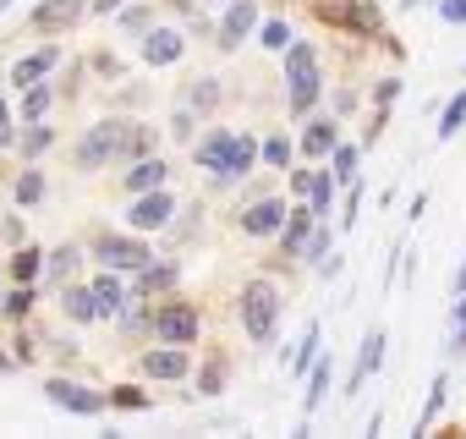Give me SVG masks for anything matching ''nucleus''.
I'll use <instances>...</instances> for the list:
<instances>
[{
	"instance_id": "obj_1",
	"label": "nucleus",
	"mask_w": 466,
	"mask_h": 439,
	"mask_svg": "<svg viewBox=\"0 0 466 439\" xmlns=\"http://www.w3.org/2000/svg\"><path fill=\"white\" fill-rule=\"evenodd\" d=\"M148 148H154V132H148V127L110 116V121H99V127L83 132V143H77V165H83V170H105V165H116V159L132 165V159H143Z\"/></svg>"
},
{
	"instance_id": "obj_2",
	"label": "nucleus",
	"mask_w": 466,
	"mask_h": 439,
	"mask_svg": "<svg viewBox=\"0 0 466 439\" xmlns=\"http://www.w3.org/2000/svg\"><path fill=\"white\" fill-rule=\"evenodd\" d=\"M237 313H242L248 341H253V346H269L275 330H280V286H275V281H248Z\"/></svg>"
},
{
	"instance_id": "obj_3",
	"label": "nucleus",
	"mask_w": 466,
	"mask_h": 439,
	"mask_svg": "<svg viewBox=\"0 0 466 439\" xmlns=\"http://www.w3.org/2000/svg\"><path fill=\"white\" fill-rule=\"evenodd\" d=\"M286 83H291V116H308L319 105V56H313V45H286Z\"/></svg>"
},
{
	"instance_id": "obj_4",
	"label": "nucleus",
	"mask_w": 466,
	"mask_h": 439,
	"mask_svg": "<svg viewBox=\"0 0 466 439\" xmlns=\"http://www.w3.org/2000/svg\"><path fill=\"white\" fill-rule=\"evenodd\" d=\"M94 259L105 264V270H116V275H137L154 253L143 248V242H132V237H116V231H105V237H94Z\"/></svg>"
},
{
	"instance_id": "obj_5",
	"label": "nucleus",
	"mask_w": 466,
	"mask_h": 439,
	"mask_svg": "<svg viewBox=\"0 0 466 439\" xmlns=\"http://www.w3.org/2000/svg\"><path fill=\"white\" fill-rule=\"evenodd\" d=\"M198 313L187 308V302H159V313H154V335L165 341V346H192L198 341Z\"/></svg>"
},
{
	"instance_id": "obj_6",
	"label": "nucleus",
	"mask_w": 466,
	"mask_h": 439,
	"mask_svg": "<svg viewBox=\"0 0 466 439\" xmlns=\"http://www.w3.org/2000/svg\"><path fill=\"white\" fill-rule=\"evenodd\" d=\"M45 395H50L61 412H77V417L105 412V395H99V390H88V384H77V379H45Z\"/></svg>"
},
{
	"instance_id": "obj_7",
	"label": "nucleus",
	"mask_w": 466,
	"mask_h": 439,
	"mask_svg": "<svg viewBox=\"0 0 466 439\" xmlns=\"http://www.w3.org/2000/svg\"><path fill=\"white\" fill-rule=\"evenodd\" d=\"M170 214H176V198H170L165 187H148V192H132V214H127V220H132V226H137V231H159V226H165V220H170Z\"/></svg>"
},
{
	"instance_id": "obj_8",
	"label": "nucleus",
	"mask_w": 466,
	"mask_h": 439,
	"mask_svg": "<svg viewBox=\"0 0 466 439\" xmlns=\"http://www.w3.org/2000/svg\"><path fill=\"white\" fill-rule=\"evenodd\" d=\"M258 28V6H253V0H230V6H225V17H219V34H214V45L219 50H237L248 34Z\"/></svg>"
},
{
	"instance_id": "obj_9",
	"label": "nucleus",
	"mask_w": 466,
	"mask_h": 439,
	"mask_svg": "<svg viewBox=\"0 0 466 439\" xmlns=\"http://www.w3.org/2000/svg\"><path fill=\"white\" fill-rule=\"evenodd\" d=\"M83 12H88V0H39V6H34V28L39 34H66V28L83 23Z\"/></svg>"
},
{
	"instance_id": "obj_10",
	"label": "nucleus",
	"mask_w": 466,
	"mask_h": 439,
	"mask_svg": "<svg viewBox=\"0 0 466 439\" xmlns=\"http://www.w3.org/2000/svg\"><path fill=\"white\" fill-rule=\"evenodd\" d=\"M237 226H242L248 237H275V231L286 226V198H258V203H248Z\"/></svg>"
},
{
	"instance_id": "obj_11",
	"label": "nucleus",
	"mask_w": 466,
	"mask_h": 439,
	"mask_svg": "<svg viewBox=\"0 0 466 439\" xmlns=\"http://www.w3.org/2000/svg\"><path fill=\"white\" fill-rule=\"evenodd\" d=\"M384 346H390V341H384V330H368V335H362V352H357V368H351V379H346V395H357V390L379 373Z\"/></svg>"
},
{
	"instance_id": "obj_12",
	"label": "nucleus",
	"mask_w": 466,
	"mask_h": 439,
	"mask_svg": "<svg viewBox=\"0 0 466 439\" xmlns=\"http://www.w3.org/2000/svg\"><path fill=\"white\" fill-rule=\"evenodd\" d=\"M187 368H192V357H187V346H154V352H143V373L148 379H187Z\"/></svg>"
},
{
	"instance_id": "obj_13",
	"label": "nucleus",
	"mask_w": 466,
	"mask_h": 439,
	"mask_svg": "<svg viewBox=\"0 0 466 439\" xmlns=\"http://www.w3.org/2000/svg\"><path fill=\"white\" fill-rule=\"evenodd\" d=\"M181 50H187V39H181L176 28H148V34H143V61H148V66H176Z\"/></svg>"
},
{
	"instance_id": "obj_14",
	"label": "nucleus",
	"mask_w": 466,
	"mask_h": 439,
	"mask_svg": "<svg viewBox=\"0 0 466 439\" xmlns=\"http://www.w3.org/2000/svg\"><path fill=\"white\" fill-rule=\"evenodd\" d=\"M56 61H61V50H56V45H45V50L23 56V61L12 66V83H17V88H34V83H45V77L56 72Z\"/></svg>"
},
{
	"instance_id": "obj_15",
	"label": "nucleus",
	"mask_w": 466,
	"mask_h": 439,
	"mask_svg": "<svg viewBox=\"0 0 466 439\" xmlns=\"http://www.w3.org/2000/svg\"><path fill=\"white\" fill-rule=\"evenodd\" d=\"M253 159H258L253 138H237V143H230V154H225V165L214 170V181H219V187H230V181H242V176L253 170Z\"/></svg>"
},
{
	"instance_id": "obj_16",
	"label": "nucleus",
	"mask_w": 466,
	"mask_h": 439,
	"mask_svg": "<svg viewBox=\"0 0 466 439\" xmlns=\"http://www.w3.org/2000/svg\"><path fill=\"white\" fill-rule=\"evenodd\" d=\"M335 143H340V127H335L329 116H313V121L302 127V154H308V159H324Z\"/></svg>"
},
{
	"instance_id": "obj_17",
	"label": "nucleus",
	"mask_w": 466,
	"mask_h": 439,
	"mask_svg": "<svg viewBox=\"0 0 466 439\" xmlns=\"http://www.w3.org/2000/svg\"><path fill=\"white\" fill-rule=\"evenodd\" d=\"M308 231H313V209L302 203V209H286V226H280L275 237H280V248L297 259V253H302V242H308Z\"/></svg>"
},
{
	"instance_id": "obj_18",
	"label": "nucleus",
	"mask_w": 466,
	"mask_h": 439,
	"mask_svg": "<svg viewBox=\"0 0 466 439\" xmlns=\"http://www.w3.org/2000/svg\"><path fill=\"white\" fill-rule=\"evenodd\" d=\"M230 143H237V132H225V127H214V132H208V138H203V143L192 148V154H198V170H208V176H214V170L225 165Z\"/></svg>"
},
{
	"instance_id": "obj_19",
	"label": "nucleus",
	"mask_w": 466,
	"mask_h": 439,
	"mask_svg": "<svg viewBox=\"0 0 466 439\" xmlns=\"http://www.w3.org/2000/svg\"><path fill=\"white\" fill-rule=\"evenodd\" d=\"M176 286V264H143L137 275H132V297H154V291H170Z\"/></svg>"
},
{
	"instance_id": "obj_20",
	"label": "nucleus",
	"mask_w": 466,
	"mask_h": 439,
	"mask_svg": "<svg viewBox=\"0 0 466 439\" xmlns=\"http://www.w3.org/2000/svg\"><path fill=\"white\" fill-rule=\"evenodd\" d=\"M88 286H94V302H99V319H105V313H121V302H127V286H121V275H116V270H105V275H94Z\"/></svg>"
},
{
	"instance_id": "obj_21",
	"label": "nucleus",
	"mask_w": 466,
	"mask_h": 439,
	"mask_svg": "<svg viewBox=\"0 0 466 439\" xmlns=\"http://www.w3.org/2000/svg\"><path fill=\"white\" fill-rule=\"evenodd\" d=\"M61 308H66V319H72V324H94V319H99L94 286H66V291H61Z\"/></svg>"
},
{
	"instance_id": "obj_22",
	"label": "nucleus",
	"mask_w": 466,
	"mask_h": 439,
	"mask_svg": "<svg viewBox=\"0 0 466 439\" xmlns=\"http://www.w3.org/2000/svg\"><path fill=\"white\" fill-rule=\"evenodd\" d=\"M148 187H165V159H132V170H127V192H148Z\"/></svg>"
},
{
	"instance_id": "obj_23",
	"label": "nucleus",
	"mask_w": 466,
	"mask_h": 439,
	"mask_svg": "<svg viewBox=\"0 0 466 439\" xmlns=\"http://www.w3.org/2000/svg\"><path fill=\"white\" fill-rule=\"evenodd\" d=\"M319 352H324V330H319V319H308V330L297 341V357H291V373H308L319 362Z\"/></svg>"
},
{
	"instance_id": "obj_24",
	"label": "nucleus",
	"mask_w": 466,
	"mask_h": 439,
	"mask_svg": "<svg viewBox=\"0 0 466 439\" xmlns=\"http://www.w3.org/2000/svg\"><path fill=\"white\" fill-rule=\"evenodd\" d=\"M329 159H335V181L351 187V181H357V165H362V148H357V143H335Z\"/></svg>"
},
{
	"instance_id": "obj_25",
	"label": "nucleus",
	"mask_w": 466,
	"mask_h": 439,
	"mask_svg": "<svg viewBox=\"0 0 466 439\" xmlns=\"http://www.w3.org/2000/svg\"><path fill=\"white\" fill-rule=\"evenodd\" d=\"M77 259H83L77 248H56V253H50V270H45V281H50V286H66V281L77 275Z\"/></svg>"
},
{
	"instance_id": "obj_26",
	"label": "nucleus",
	"mask_w": 466,
	"mask_h": 439,
	"mask_svg": "<svg viewBox=\"0 0 466 439\" xmlns=\"http://www.w3.org/2000/svg\"><path fill=\"white\" fill-rule=\"evenodd\" d=\"M39 270H45V253H34V248H23V253L12 259V281H17V286H34Z\"/></svg>"
},
{
	"instance_id": "obj_27",
	"label": "nucleus",
	"mask_w": 466,
	"mask_h": 439,
	"mask_svg": "<svg viewBox=\"0 0 466 439\" xmlns=\"http://www.w3.org/2000/svg\"><path fill=\"white\" fill-rule=\"evenodd\" d=\"M329 373H335V368H329V357L319 352V362H313V379H308V417L319 412V401H324V390H329Z\"/></svg>"
},
{
	"instance_id": "obj_28",
	"label": "nucleus",
	"mask_w": 466,
	"mask_h": 439,
	"mask_svg": "<svg viewBox=\"0 0 466 439\" xmlns=\"http://www.w3.org/2000/svg\"><path fill=\"white\" fill-rule=\"evenodd\" d=\"M450 352L466 357V291H455V308H450Z\"/></svg>"
},
{
	"instance_id": "obj_29",
	"label": "nucleus",
	"mask_w": 466,
	"mask_h": 439,
	"mask_svg": "<svg viewBox=\"0 0 466 439\" xmlns=\"http://www.w3.org/2000/svg\"><path fill=\"white\" fill-rule=\"evenodd\" d=\"M329 192H335V181H329L324 170H308V192H302V198L313 203V214H324V209H329Z\"/></svg>"
},
{
	"instance_id": "obj_30",
	"label": "nucleus",
	"mask_w": 466,
	"mask_h": 439,
	"mask_svg": "<svg viewBox=\"0 0 466 439\" xmlns=\"http://www.w3.org/2000/svg\"><path fill=\"white\" fill-rule=\"evenodd\" d=\"M461 121H466V94H455V99L439 110V143H444V138H455V132H461Z\"/></svg>"
},
{
	"instance_id": "obj_31",
	"label": "nucleus",
	"mask_w": 466,
	"mask_h": 439,
	"mask_svg": "<svg viewBox=\"0 0 466 439\" xmlns=\"http://www.w3.org/2000/svg\"><path fill=\"white\" fill-rule=\"evenodd\" d=\"M105 406H121V412H143V406H148V390H132V384H116V390L105 395Z\"/></svg>"
},
{
	"instance_id": "obj_32",
	"label": "nucleus",
	"mask_w": 466,
	"mask_h": 439,
	"mask_svg": "<svg viewBox=\"0 0 466 439\" xmlns=\"http://www.w3.org/2000/svg\"><path fill=\"white\" fill-rule=\"evenodd\" d=\"M444 390H450V379L439 373V379L428 384V401H422V417H417V434H422V428H428V423L439 417V406H444Z\"/></svg>"
},
{
	"instance_id": "obj_33",
	"label": "nucleus",
	"mask_w": 466,
	"mask_h": 439,
	"mask_svg": "<svg viewBox=\"0 0 466 439\" xmlns=\"http://www.w3.org/2000/svg\"><path fill=\"white\" fill-rule=\"evenodd\" d=\"M258 45H264V50H286V45H291V28H286L280 17H269V23H258Z\"/></svg>"
},
{
	"instance_id": "obj_34",
	"label": "nucleus",
	"mask_w": 466,
	"mask_h": 439,
	"mask_svg": "<svg viewBox=\"0 0 466 439\" xmlns=\"http://www.w3.org/2000/svg\"><path fill=\"white\" fill-rule=\"evenodd\" d=\"M39 198H45V176H39V170H23V176H17V203L34 209Z\"/></svg>"
},
{
	"instance_id": "obj_35",
	"label": "nucleus",
	"mask_w": 466,
	"mask_h": 439,
	"mask_svg": "<svg viewBox=\"0 0 466 439\" xmlns=\"http://www.w3.org/2000/svg\"><path fill=\"white\" fill-rule=\"evenodd\" d=\"M34 302H39V297H34V286H17L0 308H6V319H28V313H34Z\"/></svg>"
},
{
	"instance_id": "obj_36",
	"label": "nucleus",
	"mask_w": 466,
	"mask_h": 439,
	"mask_svg": "<svg viewBox=\"0 0 466 439\" xmlns=\"http://www.w3.org/2000/svg\"><path fill=\"white\" fill-rule=\"evenodd\" d=\"M121 28H127V39H132V34L143 39V34L154 28V17H148V6H132V12H121Z\"/></svg>"
},
{
	"instance_id": "obj_37",
	"label": "nucleus",
	"mask_w": 466,
	"mask_h": 439,
	"mask_svg": "<svg viewBox=\"0 0 466 439\" xmlns=\"http://www.w3.org/2000/svg\"><path fill=\"white\" fill-rule=\"evenodd\" d=\"M50 99H56V94L34 83V88H28V105H23V116H28V121H45V110H50Z\"/></svg>"
},
{
	"instance_id": "obj_38",
	"label": "nucleus",
	"mask_w": 466,
	"mask_h": 439,
	"mask_svg": "<svg viewBox=\"0 0 466 439\" xmlns=\"http://www.w3.org/2000/svg\"><path fill=\"white\" fill-rule=\"evenodd\" d=\"M50 143H56V132H50V127H34V132H23V154H28V159H34V154H45Z\"/></svg>"
},
{
	"instance_id": "obj_39",
	"label": "nucleus",
	"mask_w": 466,
	"mask_h": 439,
	"mask_svg": "<svg viewBox=\"0 0 466 439\" xmlns=\"http://www.w3.org/2000/svg\"><path fill=\"white\" fill-rule=\"evenodd\" d=\"M324 253H329V231H319V226H313V231H308V242H302V253H297V259H313V264H319V259H324Z\"/></svg>"
},
{
	"instance_id": "obj_40",
	"label": "nucleus",
	"mask_w": 466,
	"mask_h": 439,
	"mask_svg": "<svg viewBox=\"0 0 466 439\" xmlns=\"http://www.w3.org/2000/svg\"><path fill=\"white\" fill-rule=\"evenodd\" d=\"M219 384H225V362H208L198 373V395H219Z\"/></svg>"
},
{
	"instance_id": "obj_41",
	"label": "nucleus",
	"mask_w": 466,
	"mask_h": 439,
	"mask_svg": "<svg viewBox=\"0 0 466 439\" xmlns=\"http://www.w3.org/2000/svg\"><path fill=\"white\" fill-rule=\"evenodd\" d=\"M264 159H269L275 170H286V165H291V143H286V138H269V143H264Z\"/></svg>"
},
{
	"instance_id": "obj_42",
	"label": "nucleus",
	"mask_w": 466,
	"mask_h": 439,
	"mask_svg": "<svg viewBox=\"0 0 466 439\" xmlns=\"http://www.w3.org/2000/svg\"><path fill=\"white\" fill-rule=\"evenodd\" d=\"M17 143V132H12V110H6V99H0V154H6Z\"/></svg>"
},
{
	"instance_id": "obj_43",
	"label": "nucleus",
	"mask_w": 466,
	"mask_h": 439,
	"mask_svg": "<svg viewBox=\"0 0 466 439\" xmlns=\"http://www.w3.org/2000/svg\"><path fill=\"white\" fill-rule=\"evenodd\" d=\"M373 99H379V110H384V105H395V99H400V83H395V77H384V83L373 88Z\"/></svg>"
},
{
	"instance_id": "obj_44",
	"label": "nucleus",
	"mask_w": 466,
	"mask_h": 439,
	"mask_svg": "<svg viewBox=\"0 0 466 439\" xmlns=\"http://www.w3.org/2000/svg\"><path fill=\"white\" fill-rule=\"evenodd\" d=\"M439 17L444 23H466V0H439Z\"/></svg>"
},
{
	"instance_id": "obj_45",
	"label": "nucleus",
	"mask_w": 466,
	"mask_h": 439,
	"mask_svg": "<svg viewBox=\"0 0 466 439\" xmlns=\"http://www.w3.org/2000/svg\"><path fill=\"white\" fill-rule=\"evenodd\" d=\"M192 105H198V110H208V105H214V77H198V94H192Z\"/></svg>"
},
{
	"instance_id": "obj_46",
	"label": "nucleus",
	"mask_w": 466,
	"mask_h": 439,
	"mask_svg": "<svg viewBox=\"0 0 466 439\" xmlns=\"http://www.w3.org/2000/svg\"><path fill=\"white\" fill-rule=\"evenodd\" d=\"M170 132H176V143H187V138H192V110H176V121H170Z\"/></svg>"
},
{
	"instance_id": "obj_47",
	"label": "nucleus",
	"mask_w": 466,
	"mask_h": 439,
	"mask_svg": "<svg viewBox=\"0 0 466 439\" xmlns=\"http://www.w3.org/2000/svg\"><path fill=\"white\" fill-rule=\"evenodd\" d=\"M50 352H56V357H61V362H77V346H72V341H56V346H50Z\"/></svg>"
},
{
	"instance_id": "obj_48",
	"label": "nucleus",
	"mask_w": 466,
	"mask_h": 439,
	"mask_svg": "<svg viewBox=\"0 0 466 439\" xmlns=\"http://www.w3.org/2000/svg\"><path fill=\"white\" fill-rule=\"evenodd\" d=\"M121 6H127V0H94V12H99V17H105V12H121Z\"/></svg>"
},
{
	"instance_id": "obj_49",
	"label": "nucleus",
	"mask_w": 466,
	"mask_h": 439,
	"mask_svg": "<svg viewBox=\"0 0 466 439\" xmlns=\"http://www.w3.org/2000/svg\"><path fill=\"white\" fill-rule=\"evenodd\" d=\"M12 368H17V357H12V352H0V373H12Z\"/></svg>"
},
{
	"instance_id": "obj_50",
	"label": "nucleus",
	"mask_w": 466,
	"mask_h": 439,
	"mask_svg": "<svg viewBox=\"0 0 466 439\" xmlns=\"http://www.w3.org/2000/svg\"><path fill=\"white\" fill-rule=\"evenodd\" d=\"M6 6H12V0H0V12H6Z\"/></svg>"
}]
</instances>
